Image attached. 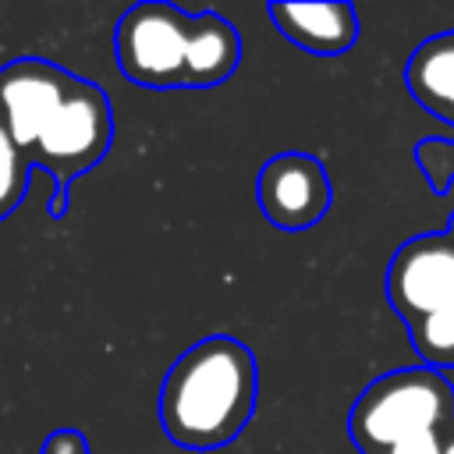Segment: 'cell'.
I'll return each mask as SVG.
<instances>
[{"label":"cell","mask_w":454,"mask_h":454,"mask_svg":"<svg viewBox=\"0 0 454 454\" xmlns=\"http://www.w3.org/2000/svg\"><path fill=\"white\" fill-rule=\"evenodd\" d=\"M404 85L419 106L454 124V28L415 46L404 67Z\"/></svg>","instance_id":"9"},{"label":"cell","mask_w":454,"mask_h":454,"mask_svg":"<svg viewBox=\"0 0 454 454\" xmlns=\"http://www.w3.org/2000/svg\"><path fill=\"white\" fill-rule=\"evenodd\" d=\"M454 426V387L440 369L411 365L372 380L351 415L348 433L362 454H376L408 440L443 436Z\"/></svg>","instance_id":"3"},{"label":"cell","mask_w":454,"mask_h":454,"mask_svg":"<svg viewBox=\"0 0 454 454\" xmlns=\"http://www.w3.org/2000/svg\"><path fill=\"white\" fill-rule=\"evenodd\" d=\"M255 199L262 216L277 231H309L316 227L330 202H333V184L326 167L309 156V153H280L262 163Z\"/></svg>","instance_id":"6"},{"label":"cell","mask_w":454,"mask_h":454,"mask_svg":"<svg viewBox=\"0 0 454 454\" xmlns=\"http://www.w3.org/2000/svg\"><path fill=\"white\" fill-rule=\"evenodd\" d=\"M259 365L231 333L192 344L160 383V426L184 450H216L241 436L255 411Z\"/></svg>","instance_id":"2"},{"label":"cell","mask_w":454,"mask_h":454,"mask_svg":"<svg viewBox=\"0 0 454 454\" xmlns=\"http://www.w3.org/2000/svg\"><path fill=\"white\" fill-rule=\"evenodd\" d=\"M387 301L404 323L454 309V231L419 234L394 252Z\"/></svg>","instance_id":"5"},{"label":"cell","mask_w":454,"mask_h":454,"mask_svg":"<svg viewBox=\"0 0 454 454\" xmlns=\"http://www.w3.org/2000/svg\"><path fill=\"white\" fill-rule=\"evenodd\" d=\"M273 28L305 53L340 57L358 39V14L344 0H312V4H270Z\"/></svg>","instance_id":"8"},{"label":"cell","mask_w":454,"mask_h":454,"mask_svg":"<svg viewBox=\"0 0 454 454\" xmlns=\"http://www.w3.org/2000/svg\"><path fill=\"white\" fill-rule=\"evenodd\" d=\"M114 142V114L99 85L74 78L57 114L43 124L35 145L28 149V160L53 174L57 181V202L53 213L64 209V192L74 177L92 170Z\"/></svg>","instance_id":"4"},{"label":"cell","mask_w":454,"mask_h":454,"mask_svg":"<svg viewBox=\"0 0 454 454\" xmlns=\"http://www.w3.org/2000/svg\"><path fill=\"white\" fill-rule=\"evenodd\" d=\"M114 50L121 74L142 89H216L241 64V39L227 18L160 0L121 14Z\"/></svg>","instance_id":"1"},{"label":"cell","mask_w":454,"mask_h":454,"mask_svg":"<svg viewBox=\"0 0 454 454\" xmlns=\"http://www.w3.org/2000/svg\"><path fill=\"white\" fill-rule=\"evenodd\" d=\"M74 85V74L50 60H14L0 71V124L14 138L18 149H32L43 124L57 114L67 89Z\"/></svg>","instance_id":"7"},{"label":"cell","mask_w":454,"mask_h":454,"mask_svg":"<svg viewBox=\"0 0 454 454\" xmlns=\"http://www.w3.org/2000/svg\"><path fill=\"white\" fill-rule=\"evenodd\" d=\"M39 454H89V440L78 429H57L43 440Z\"/></svg>","instance_id":"12"},{"label":"cell","mask_w":454,"mask_h":454,"mask_svg":"<svg viewBox=\"0 0 454 454\" xmlns=\"http://www.w3.org/2000/svg\"><path fill=\"white\" fill-rule=\"evenodd\" d=\"M440 454H454V426L443 433V440H440Z\"/></svg>","instance_id":"14"},{"label":"cell","mask_w":454,"mask_h":454,"mask_svg":"<svg viewBox=\"0 0 454 454\" xmlns=\"http://www.w3.org/2000/svg\"><path fill=\"white\" fill-rule=\"evenodd\" d=\"M411 344L429 369H454V309L408 323Z\"/></svg>","instance_id":"10"},{"label":"cell","mask_w":454,"mask_h":454,"mask_svg":"<svg viewBox=\"0 0 454 454\" xmlns=\"http://www.w3.org/2000/svg\"><path fill=\"white\" fill-rule=\"evenodd\" d=\"M440 440L443 436H422V440H408V443H397V447H387L376 454H440Z\"/></svg>","instance_id":"13"},{"label":"cell","mask_w":454,"mask_h":454,"mask_svg":"<svg viewBox=\"0 0 454 454\" xmlns=\"http://www.w3.org/2000/svg\"><path fill=\"white\" fill-rule=\"evenodd\" d=\"M28 153L14 145V138L0 124V220L14 213L28 188Z\"/></svg>","instance_id":"11"}]
</instances>
